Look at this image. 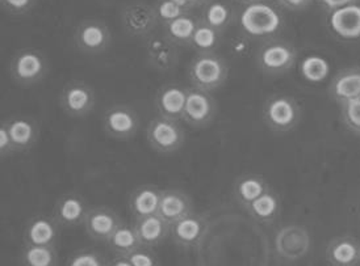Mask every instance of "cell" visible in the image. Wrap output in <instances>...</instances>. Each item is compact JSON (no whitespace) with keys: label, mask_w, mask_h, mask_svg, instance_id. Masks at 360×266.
I'll return each instance as SVG.
<instances>
[{"label":"cell","mask_w":360,"mask_h":266,"mask_svg":"<svg viewBox=\"0 0 360 266\" xmlns=\"http://www.w3.org/2000/svg\"><path fill=\"white\" fill-rule=\"evenodd\" d=\"M328 27L340 41L360 40V3L328 13Z\"/></svg>","instance_id":"5bb4252c"},{"label":"cell","mask_w":360,"mask_h":266,"mask_svg":"<svg viewBox=\"0 0 360 266\" xmlns=\"http://www.w3.org/2000/svg\"><path fill=\"white\" fill-rule=\"evenodd\" d=\"M359 0H319L321 7L326 11L328 13L333 11L340 10L346 6H350L354 3H358Z\"/></svg>","instance_id":"b9f144b4"},{"label":"cell","mask_w":360,"mask_h":266,"mask_svg":"<svg viewBox=\"0 0 360 266\" xmlns=\"http://www.w3.org/2000/svg\"><path fill=\"white\" fill-rule=\"evenodd\" d=\"M195 213L192 198L180 189H165L162 190L160 213L167 223H175L183 218L188 217Z\"/></svg>","instance_id":"ac0fdd59"},{"label":"cell","mask_w":360,"mask_h":266,"mask_svg":"<svg viewBox=\"0 0 360 266\" xmlns=\"http://www.w3.org/2000/svg\"><path fill=\"white\" fill-rule=\"evenodd\" d=\"M56 252L53 246H27L22 253L25 266H54Z\"/></svg>","instance_id":"d6a6232c"},{"label":"cell","mask_w":360,"mask_h":266,"mask_svg":"<svg viewBox=\"0 0 360 266\" xmlns=\"http://www.w3.org/2000/svg\"><path fill=\"white\" fill-rule=\"evenodd\" d=\"M58 237V226L56 219L36 217L25 228L24 239L27 246H53Z\"/></svg>","instance_id":"484cf974"},{"label":"cell","mask_w":360,"mask_h":266,"mask_svg":"<svg viewBox=\"0 0 360 266\" xmlns=\"http://www.w3.org/2000/svg\"><path fill=\"white\" fill-rule=\"evenodd\" d=\"M68 266H104L101 257L94 252H79L71 257Z\"/></svg>","instance_id":"8d00e7d4"},{"label":"cell","mask_w":360,"mask_h":266,"mask_svg":"<svg viewBox=\"0 0 360 266\" xmlns=\"http://www.w3.org/2000/svg\"><path fill=\"white\" fill-rule=\"evenodd\" d=\"M90 208L78 194H65L54 207V219L62 226H78L84 223Z\"/></svg>","instance_id":"44dd1931"},{"label":"cell","mask_w":360,"mask_h":266,"mask_svg":"<svg viewBox=\"0 0 360 266\" xmlns=\"http://www.w3.org/2000/svg\"><path fill=\"white\" fill-rule=\"evenodd\" d=\"M236 19V12L226 0H210L201 8L200 21L221 34L231 27Z\"/></svg>","instance_id":"cb8c5ba5"},{"label":"cell","mask_w":360,"mask_h":266,"mask_svg":"<svg viewBox=\"0 0 360 266\" xmlns=\"http://www.w3.org/2000/svg\"><path fill=\"white\" fill-rule=\"evenodd\" d=\"M108 266H133L128 257L120 256L116 260H113Z\"/></svg>","instance_id":"ee69618b"},{"label":"cell","mask_w":360,"mask_h":266,"mask_svg":"<svg viewBox=\"0 0 360 266\" xmlns=\"http://www.w3.org/2000/svg\"><path fill=\"white\" fill-rule=\"evenodd\" d=\"M217 116V102L210 92L201 89L188 88L183 119L191 128H201L210 125Z\"/></svg>","instance_id":"9c48e42d"},{"label":"cell","mask_w":360,"mask_h":266,"mask_svg":"<svg viewBox=\"0 0 360 266\" xmlns=\"http://www.w3.org/2000/svg\"><path fill=\"white\" fill-rule=\"evenodd\" d=\"M231 49L237 57H243V55L249 54L250 40L248 37H245L243 34H240L238 37H236L231 41Z\"/></svg>","instance_id":"ab89813d"},{"label":"cell","mask_w":360,"mask_h":266,"mask_svg":"<svg viewBox=\"0 0 360 266\" xmlns=\"http://www.w3.org/2000/svg\"><path fill=\"white\" fill-rule=\"evenodd\" d=\"M154 8H155L158 20L162 27L190 12L172 0H158L157 4L154 6Z\"/></svg>","instance_id":"836d02e7"},{"label":"cell","mask_w":360,"mask_h":266,"mask_svg":"<svg viewBox=\"0 0 360 266\" xmlns=\"http://www.w3.org/2000/svg\"><path fill=\"white\" fill-rule=\"evenodd\" d=\"M187 95L188 88L180 84H166L160 87L155 96V108L160 117L181 121Z\"/></svg>","instance_id":"9a60e30c"},{"label":"cell","mask_w":360,"mask_h":266,"mask_svg":"<svg viewBox=\"0 0 360 266\" xmlns=\"http://www.w3.org/2000/svg\"><path fill=\"white\" fill-rule=\"evenodd\" d=\"M83 225L92 239L107 241L122 222L110 207L101 206L90 208Z\"/></svg>","instance_id":"e0dca14e"},{"label":"cell","mask_w":360,"mask_h":266,"mask_svg":"<svg viewBox=\"0 0 360 266\" xmlns=\"http://www.w3.org/2000/svg\"><path fill=\"white\" fill-rule=\"evenodd\" d=\"M301 108L299 102L287 95H275L263 105L264 124L276 133H287L299 125Z\"/></svg>","instance_id":"3957f363"},{"label":"cell","mask_w":360,"mask_h":266,"mask_svg":"<svg viewBox=\"0 0 360 266\" xmlns=\"http://www.w3.org/2000/svg\"><path fill=\"white\" fill-rule=\"evenodd\" d=\"M146 139L155 152L169 155L179 151L184 146L186 133L179 121L158 116L149 122L146 128Z\"/></svg>","instance_id":"5b68a950"},{"label":"cell","mask_w":360,"mask_h":266,"mask_svg":"<svg viewBox=\"0 0 360 266\" xmlns=\"http://www.w3.org/2000/svg\"><path fill=\"white\" fill-rule=\"evenodd\" d=\"M326 260L331 266H358L360 243L352 237H334L326 248Z\"/></svg>","instance_id":"d6986e66"},{"label":"cell","mask_w":360,"mask_h":266,"mask_svg":"<svg viewBox=\"0 0 360 266\" xmlns=\"http://www.w3.org/2000/svg\"><path fill=\"white\" fill-rule=\"evenodd\" d=\"M251 218L259 223H272L281 214V199L276 193L269 190L258 199L245 207Z\"/></svg>","instance_id":"f1b7e54d"},{"label":"cell","mask_w":360,"mask_h":266,"mask_svg":"<svg viewBox=\"0 0 360 266\" xmlns=\"http://www.w3.org/2000/svg\"><path fill=\"white\" fill-rule=\"evenodd\" d=\"M297 60V50L287 41H266L257 53V65L267 75H281L288 72Z\"/></svg>","instance_id":"277c9868"},{"label":"cell","mask_w":360,"mask_h":266,"mask_svg":"<svg viewBox=\"0 0 360 266\" xmlns=\"http://www.w3.org/2000/svg\"><path fill=\"white\" fill-rule=\"evenodd\" d=\"M310 246L309 231L300 225L281 227L275 237V249L287 261H299L309 253Z\"/></svg>","instance_id":"ba28073f"},{"label":"cell","mask_w":360,"mask_h":266,"mask_svg":"<svg viewBox=\"0 0 360 266\" xmlns=\"http://www.w3.org/2000/svg\"><path fill=\"white\" fill-rule=\"evenodd\" d=\"M208 231L207 217L192 213L171 225L170 235L180 246H198Z\"/></svg>","instance_id":"2e32d148"},{"label":"cell","mask_w":360,"mask_h":266,"mask_svg":"<svg viewBox=\"0 0 360 266\" xmlns=\"http://www.w3.org/2000/svg\"><path fill=\"white\" fill-rule=\"evenodd\" d=\"M107 243L113 252L124 257L128 256L141 246L140 239L134 227L127 226L124 223L112 234Z\"/></svg>","instance_id":"f546056e"},{"label":"cell","mask_w":360,"mask_h":266,"mask_svg":"<svg viewBox=\"0 0 360 266\" xmlns=\"http://www.w3.org/2000/svg\"><path fill=\"white\" fill-rule=\"evenodd\" d=\"M200 24V18L188 12L178 19L163 25V33L178 46H191V41Z\"/></svg>","instance_id":"4316f807"},{"label":"cell","mask_w":360,"mask_h":266,"mask_svg":"<svg viewBox=\"0 0 360 266\" xmlns=\"http://www.w3.org/2000/svg\"><path fill=\"white\" fill-rule=\"evenodd\" d=\"M175 3H178L181 7H184L186 10L192 12L196 8H202L210 0H172Z\"/></svg>","instance_id":"7bdbcfd3"},{"label":"cell","mask_w":360,"mask_h":266,"mask_svg":"<svg viewBox=\"0 0 360 266\" xmlns=\"http://www.w3.org/2000/svg\"><path fill=\"white\" fill-rule=\"evenodd\" d=\"M313 1L314 0H275L279 7L288 11L305 10Z\"/></svg>","instance_id":"60d3db41"},{"label":"cell","mask_w":360,"mask_h":266,"mask_svg":"<svg viewBox=\"0 0 360 266\" xmlns=\"http://www.w3.org/2000/svg\"><path fill=\"white\" fill-rule=\"evenodd\" d=\"M11 77L20 86L40 83L48 74V62L40 51L22 49L15 54L11 62Z\"/></svg>","instance_id":"52a82bcc"},{"label":"cell","mask_w":360,"mask_h":266,"mask_svg":"<svg viewBox=\"0 0 360 266\" xmlns=\"http://www.w3.org/2000/svg\"><path fill=\"white\" fill-rule=\"evenodd\" d=\"M342 119L351 133L360 135V98L340 104Z\"/></svg>","instance_id":"e575fe53"},{"label":"cell","mask_w":360,"mask_h":266,"mask_svg":"<svg viewBox=\"0 0 360 266\" xmlns=\"http://www.w3.org/2000/svg\"><path fill=\"white\" fill-rule=\"evenodd\" d=\"M271 190L267 181L259 175L240 176L234 185V198L242 206L246 207Z\"/></svg>","instance_id":"83f0119b"},{"label":"cell","mask_w":360,"mask_h":266,"mask_svg":"<svg viewBox=\"0 0 360 266\" xmlns=\"http://www.w3.org/2000/svg\"><path fill=\"white\" fill-rule=\"evenodd\" d=\"M330 95L338 104L347 102L350 100L360 98V69H343L333 79L330 84Z\"/></svg>","instance_id":"603a6c76"},{"label":"cell","mask_w":360,"mask_h":266,"mask_svg":"<svg viewBox=\"0 0 360 266\" xmlns=\"http://www.w3.org/2000/svg\"><path fill=\"white\" fill-rule=\"evenodd\" d=\"M162 189L155 185H141L129 198V210L134 219L157 215L160 213Z\"/></svg>","instance_id":"ffe728a7"},{"label":"cell","mask_w":360,"mask_h":266,"mask_svg":"<svg viewBox=\"0 0 360 266\" xmlns=\"http://www.w3.org/2000/svg\"><path fill=\"white\" fill-rule=\"evenodd\" d=\"M95 92L82 80H71L60 93V107L71 117H86L95 108Z\"/></svg>","instance_id":"30bf717a"},{"label":"cell","mask_w":360,"mask_h":266,"mask_svg":"<svg viewBox=\"0 0 360 266\" xmlns=\"http://www.w3.org/2000/svg\"><path fill=\"white\" fill-rule=\"evenodd\" d=\"M134 230L140 239L141 246H155L170 235L171 225L163 218L157 215L134 219Z\"/></svg>","instance_id":"7402d4cb"},{"label":"cell","mask_w":360,"mask_h":266,"mask_svg":"<svg viewBox=\"0 0 360 266\" xmlns=\"http://www.w3.org/2000/svg\"><path fill=\"white\" fill-rule=\"evenodd\" d=\"M229 77V65L216 53L198 54L191 60L188 78L193 88L213 92L221 88Z\"/></svg>","instance_id":"7a4b0ae2"},{"label":"cell","mask_w":360,"mask_h":266,"mask_svg":"<svg viewBox=\"0 0 360 266\" xmlns=\"http://www.w3.org/2000/svg\"><path fill=\"white\" fill-rule=\"evenodd\" d=\"M103 126L110 138L128 140L137 134L140 119L134 109L127 105H115L105 110Z\"/></svg>","instance_id":"7c38bea8"},{"label":"cell","mask_w":360,"mask_h":266,"mask_svg":"<svg viewBox=\"0 0 360 266\" xmlns=\"http://www.w3.org/2000/svg\"><path fill=\"white\" fill-rule=\"evenodd\" d=\"M238 3H240L242 6H246V4H251V3H255V1H259V0H237Z\"/></svg>","instance_id":"f6af8a7d"},{"label":"cell","mask_w":360,"mask_h":266,"mask_svg":"<svg viewBox=\"0 0 360 266\" xmlns=\"http://www.w3.org/2000/svg\"><path fill=\"white\" fill-rule=\"evenodd\" d=\"M1 7L13 15H21L30 10L33 0H0Z\"/></svg>","instance_id":"f35d334b"},{"label":"cell","mask_w":360,"mask_h":266,"mask_svg":"<svg viewBox=\"0 0 360 266\" xmlns=\"http://www.w3.org/2000/svg\"><path fill=\"white\" fill-rule=\"evenodd\" d=\"M127 257L133 266H157V258L148 246H141Z\"/></svg>","instance_id":"d590c367"},{"label":"cell","mask_w":360,"mask_h":266,"mask_svg":"<svg viewBox=\"0 0 360 266\" xmlns=\"http://www.w3.org/2000/svg\"><path fill=\"white\" fill-rule=\"evenodd\" d=\"M77 48L87 54H99L108 49L112 42V33L107 24L101 20H84L74 33Z\"/></svg>","instance_id":"8fae6325"},{"label":"cell","mask_w":360,"mask_h":266,"mask_svg":"<svg viewBox=\"0 0 360 266\" xmlns=\"http://www.w3.org/2000/svg\"><path fill=\"white\" fill-rule=\"evenodd\" d=\"M220 32L210 28L207 24L200 21V24L191 41V48L196 50L198 54L216 53V49L220 45Z\"/></svg>","instance_id":"1f68e13d"},{"label":"cell","mask_w":360,"mask_h":266,"mask_svg":"<svg viewBox=\"0 0 360 266\" xmlns=\"http://www.w3.org/2000/svg\"><path fill=\"white\" fill-rule=\"evenodd\" d=\"M146 57L151 67L160 72H169L179 62L178 45L163 33L151 34L146 42Z\"/></svg>","instance_id":"4fadbf2b"},{"label":"cell","mask_w":360,"mask_h":266,"mask_svg":"<svg viewBox=\"0 0 360 266\" xmlns=\"http://www.w3.org/2000/svg\"><path fill=\"white\" fill-rule=\"evenodd\" d=\"M6 125L10 131L11 138L16 152L30 149L39 139V126L34 121L27 117H13L7 119Z\"/></svg>","instance_id":"d4e9b609"},{"label":"cell","mask_w":360,"mask_h":266,"mask_svg":"<svg viewBox=\"0 0 360 266\" xmlns=\"http://www.w3.org/2000/svg\"><path fill=\"white\" fill-rule=\"evenodd\" d=\"M278 7L269 0L242 6L234 19L240 34L249 40H274L284 27V19Z\"/></svg>","instance_id":"6da1fadb"},{"label":"cell","mask_w":360,"mask_h":266,"mask_svg":"<svg viewBox=\"0 0 360 266\" xmlns=\"http://www.w3.org/2000/svg\"><path fill=\"white\" fill-rule=\"evenodd\" d=\"M15 152H16V149H15L13 142L11 138L8 128L6 125V121H4L0 125V155H1V158H4V157H10Z\"/></svg>","instance_id":"74e56055"},{"label":"cell","mask_w":360,"mask_h":266,"mask_svg":"<svg viewBox=\"0 0 360 266\" xmlns=\"http://www.w3.org/2000/svg\"><path fill=\"white\" fill-rule=\"evenodd\" d=\"M329 62L320 55H308L301 60V77L311 84L322 83L329 77Z\"/></svg>","instance_id":"4dcf8cb0"},{"label":"cell","mask_w":360,"mask_h":266,"mask_svg":"<svg viewBox=\"0 0 360 266\" xmlns=\"http://www.w3.org/2000/svg\"><path fill=\"white\" fill-rule=\"evenodd\" d=\"M121 25L133 37H150L160 25L154 6L145 1H133L121 10Z\"/></svg>","instance_id":"8992f818"}]
</instances>
